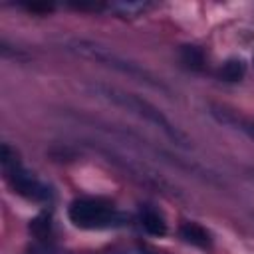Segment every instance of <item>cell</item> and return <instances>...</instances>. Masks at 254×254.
I'll use <instances>...</instances> for the list:
<instances>
[{
    "instance_id": "1",
    "label": "cell",
    "mask_w": 254,
    "mask_h": 254,
    "mask_svg": "<svg viewBox=\"0 0 254 254\" xmlns=\"http://www.w3.org/2000/svg\"><path fill=\"white\" fill-rule=\"evenodd\" d=\"M89 89H91L93 95H97L99 99L107 101L109 105L119 107V109L127 111L129 115H135L137 119L149 123L155 129H159L177 147H183V149L190 147V137L175 121H171V117H167L155 103H151L149 99H145V97H141L137 93L119 89L115 85H107V83H91Z\"/></svg>"
},
{
    "instance_id": "2",
    "label": "cell",
    "mask_w": 254,
    "mask_h": 254,
    "mask_svg": "<svg viewBox=\"0 0 254 254\" xmlns=\"http://www.w3.org/2000/svg\"><path fill=\"white\" fill-rule=\"evenodd\" d=\"M65 50L79 56V58H85V60H91L95 64H101L109 69H115L131 79H137L153 89H159L163 93H171V87L161 79L157 77L151 69H147L145 65L113 52L111 48L103 46V44H97V42H91V40H83V38H71V40H65Z\"/></svg>"
},
{
    "instance_id": "3",
    "label": "cell",
    "mask_w": 254,
    "mask_h": 254,
    "mask_svg": "<svg viewBox=\"0 0 254 254\" xmlns=\"http://www.w3.org/2000/svg\"><path fill=\"white\" fill-rule=\"evenodd\" d=\"M0 163L4 169V177L16 194H20L28 200H36V202H46L52 198V189L20 163L16 151L8 143L2 145Z\"/></svg>"
},
{
    "instance_id": "4",
    "label": "cell",
    "mask_w": 254,
    "mask_h": 254,
    "mask_svg": "<svg viewBox=\"0 0 254 254\" xmlns=\"http://www.w3.org/2000/svg\"><path fill=\"white\" fill-rule=\"evenodd\" d=\"M67 216L73 226L85 228V230H101V228H115L125 224V214L119 212L111 202L103 198H93V196H83L75 198L69 208Z\"/></svg>"
},
{
    "instance_id": "5",
    "label": "cell",
    "mask_w": 254,
    "mask_h": 254,
    "mask_svg": "<svg viewBox=\"0 0 254 254\" xmlns=\"http://www.w3.org/2000/svg\"><path fill=\"white\" fill-rule=\"evenodd\" d=\"M97 151L109 161L113 163L117 169H121L125 175H129L131 179H135L137 183H141L143 187H149V189H155V190H161V192H175L179 194L177 187H173L165 177H161L155 169H151L149 165L145 163H139L135 159H129L125 155H119L115 151H109V149H103V147H97Z\"/></svg>"
},
{
    "instance_id": "6",
    "label": "cell",
    "mask_w": 254,
    "mask_h": 254,
    "mask_svg": "<svg viewBox=\"0 0 254 254\" xmlns=\"http://www.w3.org/2000/svg\"><path fill=\"white\" fill-rule=\"evenodd\" d=\"M208 113L224 127H230L234 131H240L242 135H246L248 139L254 141V119L248 117V115H242L238 113L236 109H230L226 105H220V103H210L208 105Z\"/></svg>"
},
{
    "instance_id": "7",
    "label": "cell",
    "mask_w": 254,
    "mask_h": 254,
    "mask_svg": "<svg viewBox=\"0 0 254 254\" xmlns=\"http://www.w3.org/2000/svg\"><path fill=\"white\" fill-rule=\"evenodd\" d=\"M179 234H181V238L185 242H189L192 246H198V248H208L210 242H212L210 232L204 226H200L198 222H185V224H181Z\"/></svg>"
},
{
    "instance_id": "8",
    "label": "cell",
    "mask_w": 254,
    "mask_h": 254,
    "mask_svg": "<svg viewBox=\"0 0 254 254\" xmlns=\"http://www.w3.org/2000/svg\"><path fill=\"white\" fill-rule=\"evenodd\" d=\"M139 220H141V226L145 228V232H149V234H153V236H165V234H167L165 216H163L157 208H153V206L141 208Z\"/></svg>"
},
{
    "instance_id": "9",
    "label": "cell",
    "mask_w": 254,
    "mask_h": 254,
    "mask_svg": "<svg viewBox=\"0 0 254 254\" xmlns=\"http://www.w3.org/2000/svg\"><path fill=\"white\" fill-rule=\"evenodd\" d=\"M244 73H246V65H244V62H242L240 58H230V60H226V62L220 65V69H218V75H220L224 81H240V79L244 77Z\"/></svg>"
},
{
    "instance_id": "10",
    "label": "cell",
    "mask_w": 254,
    "mask_h": 254,
    "mask_svg": "<svg viewBox=\"0 0 254 254\" xmlns=\"http://www.w3.org/2000/svg\"><path fill=\"white\" fill-rule=\"evenodd\" d=\"M181 62L190 69H200L204 64V54L196 46H183L181 48Z\"/></svg>"
},
{
    "instance_id": "11",
    "label": "cell",
    "mask_w": 254,
    "mask_h": 254,
    "mask_svg": "<svg viewBox=\"0 0 254 254\" xmlns=\"http://www.w3.org/2000/svg\"><path fill=\"white\" fill-rule=\"evenodd\" d=\"M30 230L34 232V236L38 240H50V236H52V220H50V216L34 218L32 224H30Z\"/></svg>"
},
{
    "instance_id": "12",
    "label": "cell",
    "mask_w": 254,
    "mask_h": 254,
    "mask_svg": "<svg viewBox=\"0 0 254 254\" xmlns=\"http://www.w3.org/2000/svg\"><path fill=\"white\" fill-rule=\"evenodd\" d=\"M26 252H28V254H69L67 250L60 248V246L54 244L52 240H36L34 244L28 246Z\"/></svg>"
},
{
    "instance_id": "13",
    "label": "cell",
    "mask_w": 254,
    "mask_h": 254,
    "mask_svg": "<svg viewBox=\"0 0 254 254\" xmlns=\"http://www.w3.org/2000/svg\"><path fill=\"white\" fill-rule=\"evenodd\" d=\"M109 8L121 12V16H137V14H141V12L147 10V4H141V2H127V4H111Z\"/></svg>"
},
{
    "instance_id": "14",
    "label": "cell",
    "mask_w": 254,
    "mask_h": 254,
    "mask_svg": "<svg viewBox=\"0 0 254 254\" xmlns=\"http://www.w3.org/2000/svg\"><path fill=\"white\" fill-rule=\"evenodd\" d=\"M141 254H159V252H155V250H143Z\"/></svg>"
},
{
    "instance_id": "15",
    "label": "cell",
    "mask_w": 254,
    "mask_h": 254,
    "mask_svg": "<svg viewBox=\"0 0 254 254\" xmlns=\"http://www.w3.org/2000/svg\"><path fill=\"white\" fill-rule=\"evenodd\" d=\"M250 179H252V181H254V171H250Z\"/></svg>"
},
{
    "instance_id": "16",
    "label": "cell",
    "mask_w": 254,
    "mask_h": 254,
    "mask_svg": "<svg viewBox=\"0 0 254 254\" xmlns=\"http://www.w3.org/2000/svg\"><path fill=\"white\" fill-rule=\"evenodd\" d=\"M252 65H254V56H252Z\"/></svg>"
}]
</instances>
